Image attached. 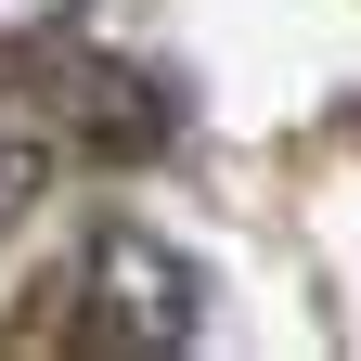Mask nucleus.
<instances>
[{
	"label": "nucleus",
	"instance_id": "obj_1",
	"mask_svg": "<svg viewBox=\"0 0 361 361\" xmlns=\"http://www.w3.org/2000/svg\"><path fill=\"white\" fill-rule=\"evenodd\" d=\"M194 323H207L194 258H168L142 233H104V245H90V336H104V348H180Z\"/></svg>",
	"mask_w": 361,
	"mask_h": 361
},
{
	"label": "nucleus",
	"instance_id": "obj_2",
	"mask_svg": "<svg viewBox=\"0 0 361 361\" xmlns=\"http://www.w3.org/2000/svg\"><path fill=\"white\" fill-rule=\"evenodd\" d=\"M65 13H78V0H0V52H13V39H52Z\"/></svg>",
	"mask_w": 361,
	"mask_h": 361
},
{
	"label": "nucleus",
	"instance_id": "obj_3",
	"mask_svg": "<svg viewBox=\"0 0 361 361\" xmlns=\"http://www.w3.org/2000/svg\"><path fill=\"white\" fill-rule=\"evenodd\" d=\"M26 194H39V155H26V142H0V219H13Z\"/></svg>",
	"mask_w": 361,
	"mask_h": 361
}]
</instances>
